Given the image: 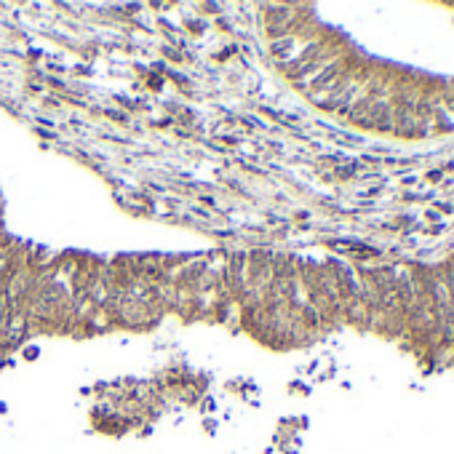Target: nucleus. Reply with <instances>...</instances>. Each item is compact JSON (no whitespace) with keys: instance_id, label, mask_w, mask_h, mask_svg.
<instances>
[{"instance_id":"7ed1b4c3","label":"nucleus","mask_w":454,"mask_h":454,"mask_svg":"<svg viewBox=\"0 0 454 454\" xmlns=\"http://www.w3.org/2000/svg\"><path fill=\"white\" fill-rule=\"evenodd\" d=\"M37 353H40V350H37V347H22V355L27 358V361H35V358H37Z\"/></svg>"},{"instance_id":"20e7f679","label":"nucleus","mask_w":454,"mask_h":454,"mask_svg":"<svg viewBox=\"0 0 454 454\" xmlns=\"http://www.w3.org/2000/svg\"><path fill=\"white\" fill-rule=\"evenodd\" d=\"M147 86H150V88H155V91H158V88H160V86H163V80H160V78H158V75H150V80H147Z\"/></svg>"},{"instance_id":"f257e3e1","label":"nucleus","mask_w":454,"mask_h":454,"mask_svg":"<svg viewBox=\"0 0 454 454\" xmlns=\"http://www.w3.org/2000/svg\"><path fill=\"white\" fill-rule=\"evenodd\" d=\"M294 49H297V37L294 35H286V37H278V40L270 43V54L278 56V59L289 62L294 59Z\"/></svg>"},{"instance_id":"f03ea898","label":"nucleus","mask_w":454,"mask_h":454,"mask_svg":"<svg viewBox=\"0 0 454 454\" xmlns=\"http://www.w3.org/2000/svg\"><path fill=\"white\" fill-rule=\"evenodd\" d=\"M187 30L193 35H201L203 32V22H193V19H187Z\"/></svg>"}]
</instances>
